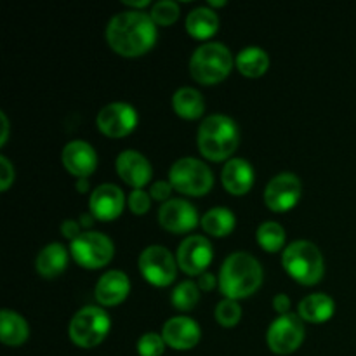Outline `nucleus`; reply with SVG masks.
Wrapping results in <instances>:
<instances>
[{"label": "nucleus", "instance_id": "f257e3e1", "mask_svg": "<svg viewBox=\"0 0 356 356\" xmlns=\"http://www.w3.org/2000/svg\"><path fill=\"white\" fill-rule=\"evenodd\" d=\"M106 40L117 54L138 58L155 45L156 24L143 10H122L108 23Z\"/></svg>", "mask_w": 356, "mask_h": 356}, {"label": "nucleus", "instance_id": "f03ea898", "mask_svg": "<svg viewBox=\"0 0 356 356\" xmlns=\"http://www.w3.org/2000/svg\"><path fill=\"white\" fill-rule=\"evenodd\" d=\"M263 284V268L249 252H233L219 271V289L228 299L249 298Z\"/></svg>", "mask_w": 356, "mask_h": 356}, {"label": "nucleus", "instance_id": "7ed1b4c3", "mask_svg": "<svg viewBox=\"0 0 356 356\" xmlns=\"http://www.w3.org/2000/svg\"><path fill=\"white\" fill-rule=\"evenodd\" d=\"M238 125L228 115H209L198 127V149L212 162L229 159L238 148Z\"/></svg>", "mask_w": 356, "mask_h": 356}, {"label": "nucleus", "instance_id": "20e7f679", "mask_svg": "<svg viewBox=\"0 0 356 356\" xmlns=\"http://www.w3.org/2000/svg\"><path fill=\"white\" fill-rule=\"evenodd\" d=\"M282 264L289 277L301 285L318 284L325 273V263L318 247L308 240H296L282 256Z\"/></svg>", "mask_w": 356, "mask_h": 356}, {"label": "nucleus", "instance_id": "39448f33", "mask_svg": "<svg viewBox=\"0 0 356 356\" xmlns=\"http://www.w3.org/2000/svg\"><path fill=\"white\" fill-rule=\"evenodd\" d=\"M233 54L225 44L207 42L195 49L190 59V73L198 83L216 86L233 70Z\"/></svg>", "mask_w": 356, "mask_h": 356}, {"label": "nucleus", "instance_id": "423d86ee", "mask_svg": "<svg viewBox=\"0 0 356 356\" xmlns=\"http://www.w3.org/2000/svg\"><path fill=\"white\" fill-rule=\"evenodd\" d=\"M169 181L174 190L179 193L190 195V197H204L214 184V176L202 160L184 156L172 163Z\"/></svg>", "mask_w": 356, "mask_h": 356}, {"label": "nucleus", "instance_id": "0eeeda50", "mask_svg": "<svg viewBox=\"0 0 356 356\" xmlns=\"http://www.w3.org/2000/svg\"><path fill=\"white\" fill-rule=\"evenodd\" d=\"M111 327V320L103 308L97 306H86L75 313L68 327L70 339L80 348L97 346L108 336Z\"/></svg>", "mask_w": 356, "mask_h": 356}, {"label": "nucleus", "instance_id": "6e6552de", "mask_svg": "<svg viewBox=\"0 0 356 356\" xmlns=\"http://www.w3.org/2000/svg\"><path fill=\"white\" fill-rule=\"evenodd\" d=\"M73 259L87 270L103 268L113 259L115 247L110 236L101 232H83L70 245Z\"/></svg>", "mask_w": 356, "mask_h": 356}, {"label": "nucleus", "instance_id": "1a4fd4ad", "mask_svg": "<svg viewBox=\"0 0 356 356\" xmlns=\"http://www.w3.org/2000/svg\"><path fill=\"white\" fill-rule=\"evenodd\" d=\"M139 271L148 284L167 287L176 280L177 259L162 245H149L139 256Z\"/></svg>", "mask_w": 356, "mask_h": 356}, {"label": "nucleus", "instance_id": "9d476101", "mask_svg": "<svg viewBox=\"0 0 356 356\" xmlns=\"http://www.w3.org/2000/svg\"><path fill=\"white\" fill-rule=\"evenodd\" d=\"M268 346L277 355H291L305 341V322L296 313H287L275 320L266 334Z\"/></svg>", "mask_w": 356, "mask_h": 356}, {"label": "nucleus", "instance_id": "9b49d317", "mask_svg": "<svg viewBox=\"0 0 356 356\" xmlns=\"http://www.w3.org/2000/svg\"><path fill=\"white\" fill-rule=\"evenodd\" d=\"M302 184L296 174L282 172L271 177L264 190V204L273 212H287L298 205Z\"/></svg>", "mask_w": 356, "mask_h": 356}, {"label": "nucleus", "instance_id": "f8f14e48", "mask_svg": "<svg viewBox=\"0 0 356 356\" xmlns=\"http://www.w3.org/2000/svg\"><path fill=\"white\" fill-rule=\"evenodd\" d=\"M214 257V250H212V243L209 238L202 235L186 236L183 242L179 243L176 252L177 266L190 277L195 275H204L209 264L212 263Z\"/></svg>", "mask_w": 356, "mask_h": 356}, {"label": "nucleus", "instance_id": "ddd939ff", "mask_svg": "<svg viewBox=\"0 0 356 356\" xmlns=\"http://www.w3.org/2000/svg\"><path fill=\"white\" fill-rule=\"evenodd\" d=\"M97 129L108 138H125L138 125V111L129 103H110L97 113Z\"/></svg>", "mask_w": 356, "mask_h": 356}, {"label": "nucleus", "instance_id": "4468645a", "mask_svg": "<svg viewBox=\"0 0 356 356\" xmlns=\"http://www.w3.org/2000/svg\"><path fill=\"white\" fill-rule=\"evenodd\" d=\"M159 222L167 232L188 233L198 225L197 207L183 198H170L160 207Z\"/></svg>", "mask_w": 356, "mask_h": 356}, {"label": "nucleus", "instance_id": "2eb2a0df", "mask_svg": "<svg viewBox=\"0 0 356 356\" xmlns=\"http://www.w3.org/2000/svg\"><path fill=\"white\" fill-rule=\"evenodd\" d=\"M200 325L188 316H172L162 327V337L165 344L177 351H186L195 348L200 341Z\"/></svg>", "mask_w": 356, "mask_h": 356}, {"label": "nucleus", "instance_id": "dca6fc26", "mask_svg": "<svg viewBox=\"0 0 356 356\" xmlns=\"http://www.w3.org/2000/svg\"><path fill=\"white\" fill-rule=\"evenodd\" d=\"M124 204V191L117 184L104 183L99 184L90 195L89 209L94 218L99 219V221H111V219H117L122 214Z\"/></svg>", "mask_w": 356, "mask_h": 356}, {"label": "nucleus", "instance_id": "f3484780", "mask_svg": "<svg viewBox=\"0 0 356 356\" xmlns=\"http://www.w3.org/2000/svg\"><path fill=\"white\" fill-rule=\"evenodd\" d=\"M117 172L129 186L141 190L152 179V163L143 153L136 149H125L117 156Z\"/></svg>", "mask_w": 356, "mask_h": 356}, {"label": "nucleus", "instance_id": "a211bd4d", "mask_svg": "<svg viewBox=\"0 0 356 356\" xmlns=\"http://www.w3.org/2000/svg\"><path fill=\"white\" fill-rule=\"evenodd\" d=\"M63 165L70 174L76 176L79 179H86L97 167L96 149L89 143L80 141V139L70 141L63 148Z\"/></svg>", "mask_w": 356, "mask_h": 356}, {"label": "nucleus", "instance_id": "6ab92c4d", "mask_svg": "<svg viewBox=\"0 0 356 356\" xmlns=\"http://www.w3.org/2000/svg\"><path fill=\"white\" fill-rule=\"evenodd\" d=\"M131 292L129 277L120 270H111L104 273L96 284V299L101 306H117Z\"/></svg>", "mask_w": 356, "mask_h": 356}, {"label": "nucleus", "instance_id": "aec40b11", "mask_svg": "<svg viewBox=\"0 0 356 356\" xmlns=\"http://www.w3.org/2000/svg\"><path fill=\"white\" fill-rule=\"evenodd\" d=\"M254 167L245 159H232L222 167L221 181L226 191L232 195L242 197L252 188L254 184Z\"/></svg>", "mask_w": 356, "mask_h": 356}, {"label": "nucleus", "instance_id": "412c9836", "mask_svg": "<svg viewBox=\"0 0 356 356\" xmlns=\"http://www.w3.org/2000/svg\"><path fill=\"white\" fill-rule=\"evenodd\" d=\"M336 313V302L327 294H309L299 302L298 315L302 322L308 323H325Z\"/></svg>", "mask_w": 356, "mask_h": 356}, {"label": "nucleus", "instance_id": "4be33fe9", "mask_svg": "<svg viewBox=\"0 0 356 356\" xmlns=\"http://www.w3.org/2000/svg\"><path fill=\"white\" fill-rule=\"evenodd\" d=\"M68 264V250L61 243H49L38 252L35 266L40 277L54 278L66 270Z\"/></svg>", "mask_w": 356, "mask_h": 356}, {"label": "nucleus", "instance_id": "5701e85b", "mask_svg": "<svg viewBox=\"0 0 356 356\" xmlns=\"http://www.w3.org/2000/svg\"><path fill=\"white\" fill-rule=\"evenodd\" d=\"M30 336V327L26 320L10 309L0 313V341L7 346H21Z\"/></svg>", "mask_w": 356, "mask_h": 356}, {"label": "nucleus", "instance_id": "b1692460", "mask_svg": "<svg viewBox=\"0 0 356 356\" xmlns=\"http://www.w3.org/2000/svg\"><path fill=\"white\" fill-rule=\"evenodd\" d=\"M172 106L179 117L186 118V120H195L204 115L205 101L204 96L193 87H181L174 92Z\"/></svg>", "mask_w": 356, "mask_h": 356}, {"label": "nucleus", "instance_id": "393cba45", "mask_svg": "<svg viewBox=\"0 0 356 356\" xmlns=\"http://www.w3.org/2000/svg\"><path fill=\"white\" fill-rule=\"evenodd\" d=\"M219 28V17L211 7H197L186 17V30L195 38H209L216 35Z\"/></svg>", "mask_w": 356, "mask_h": 356}, {"label": "nucleus", "instance_id": "a878e982", "mask_svg": "<svg viewBox=\"0 0 356 356\" xmlns=\"http://www.w3.org/2000/svg\"><path fill=\"white\" fill-rule=\"evenodd\" d=\"M236 68L242 75L256 79L270 68V56L261 47H245L236 56Z\"/></svg>", "mask_w": 356, "mask_h": 356}, {"label": "nucleus", "instance_id": "bb28decb", "mask_svg": "<svg viewBox=\"0 0 356 356\" xmlns=\"http://www.w3.org/2000/svg\"><path fill=\"white\" fill-rule=\"evenodd\" d=\"M202 228L211 236L221 238V236L229 235L235 229L236 219L229 209L226 207H212L202 218Z\"/></svg>", "mask_w": 356, "mask_h": 356}, {"label": "nucleus", "instance_id": "cd10ccee", "mask_svg": "<svg viewBox=\"0 0 356 356\" xmlns=\"http://www.w3.org/2000/svg\"><path fill=\"white\" fill-rule=\"evenodd\" d=\"M257 243L263 247L266 252H278L285 245V229L277 221H264L257 228Z\"/></svg>", "mask_w": 356, "mask_h": 356}, {"label": "nucleus", "instance_id": "c85d7f7f", "mask_svg": "<svg viewBox=\"0 0 356 356\" xmlns=\"http://www.w3.org/2000/svg\"><path fill=\"white\" fill-rule=\"evenodd\" d=\"M170 301H172L174 308L179 309V312H191L198 305V301H200V289H198V284H195L191 280L181 282L172 291Z\"/></svg>", "mask_w": 356, "mask_h": 356}, {"label": "nucleus", "instance_id": "c756f323", "mask_svg": "<svg viewBox=\"0 0 356 356\" xmlns=\"http://www.w3.org/2000/svg\"><path fill=\"white\" fill-rule=\"evenodd\" d=\"M242 318V308L235 299H222L216 306V320L222 327H235Z\"/></svg>", "mask_w": 356, "mask_h": 356}, {"label": "nucleus", "instance_id": "7c9ffc66", "mask_svg": "<svg viewBox=\"0 0 356 356\" xmlns=\"http://www.w3.org/2000/svg\"><path fill=\"white\" fill-rule=\"evenodd\" d=\"M149 16H152L155 24L167 26V24H172L179 17V6L172 0H160V2L153 3Z\"/></svg>", "mask_w": 356, "mask_h": 356}, {"label": "nucleus", "instance_id": "2f4dec72", "mask_svg": "<svg viewBox=\"0 0 356 356\" xmlns=\"http://www.w3.org/2000/svg\"><path fill=\"white\" fill-rule=\"evenodd\" d=\"M165 350V341L160 334L146 332L138 341L139 356H162Z\"/></svg>", "mask_w": 356, "mask_h": 356}, {"label": "nucleus", "instance_id": "473e14b6", "mask_svg": "<svg viewBox=\"0 0 356 356\" xmlns=\"http://www.w3.org/2000/svg\"><path fill=\"white\" fill-rule=\"evenodd\" d=\"M129 209H131L134 214L143 216L149 211V205H152V195L146 193L145 190H134L129 195Z\"/></svg>", "mask_w": 356, "mask_h": 356}, {"label": "nucleus", "instance_id": "72a5a7b5", "mask_svg": "<svg viewBox=\"0 0 356 356\" xmlns=\"http://www.w3.org/2000/svg\"><path fill=\"white\" fill-rule=\"evenodd\" d=\"M172 190L174 188L172 184H170V181H156V183H153L152 188H149V195H152V198H155V200L165 204L167 200H170Z\"/></svg>", "mask_w": 356, "mask_h": 356}, {"label": "nucleus", "instance_id": "f704fd0d", "mask_svg": "<svg viewBox=\"0 0 356 356\" xmlns=\"http://www.w3.org/2000/svg\"><path fill=\"white\" fill-rule=\"evenodd\" d=\"M14 183V167L6 156H0V190H9L10 184Z\"/></svg>", "mask_w": 356, "mask_h": 356}, {"label": "nucleus", "instance_id": "c9c22d12", "mask_svg": "<svg viewBox=\"0 0 356 356\" xmlns=\"http://www.w3.org/2000/svg\"><path fill=\"white\" fill-rule=\"evenodd\" d=\"M61 233L65 238L68 240H75L76 236H80L82 233H80V222L75 221V219H66V221H63L61 225Z\"/></svg>", "mask_w": 356, "mask_h": 356}, {"label": "nucleus", "instance_id": "e433bc0d", "mask_svg": "<svg viewBox=\"0 0 356 356\" xmlns=\"http://www.w3.org/2000/svg\"><path fill=\"white\" fill-rule=\"evenodd\" d=\"M273 308L275 312L278 313V315H287V313H291L289 309H291V299H289L287 294H277L273 298Z\"/></svg>", "mask_w": 356, "mask_h": 356}, {"label": "nucleus", "instance_id": "4c0bfd02", "mask_svg": "<svg viewBox=\"0 0 356 356\" xmlns=\"http://www.w3.org/2000/svg\"><path fill=\"white\" fill-rule=\"evenodd\" d=\"M216 287V277L212 273H204L198 278V289L204 292L212 291Z\"/></svg>", "mask_w": 356, "mask_h": 356}, {"label": "nucleus", "instance_id": "58836bf2", "mask_svg": "<svg viewBox=\"0 0 356 356\" xmlns=\"http://www.w3.org/2000/svg\"><path fill=\"white\" fill-rule=\"evenodd\" d=\"M0 120H2V136H0V146H3L9 138V120H7V115L3 111H0Z\"/></svg>", "mask_w": 356, "mask_h": 356}, {"label": "nucleus", "instance_id": "ea45409f", "mask_svg": "<svg viewBox=\"0 0 356 356\" xmlns=\"http://www.w3.org/2000/svg\"><path fill=\"white\" fill-rule=\"evenodd\" d=\"M94 221H96V218H94L92 212H86V214L80 216V226H86V228H90V226L94 225Z\"/></svg>", "mask_w": 356, "mask_h": 356}, {"label": "nucleus", "instance_id": "a19ab883", "mask_svg": "<svg viewBox=\"0 0 356 356\" xmlns=\"http://www.w3.org/2000/svg\"><path fill=\"white\" fill-rule=\"evenodd\" d=\"M124 3L131 7H138V9H143V7L149 6V0H141V2H132V0H124Z\"/></svg>", "mask_w": 356, "mask_h": 356}, {"label": "nucleus", "instance_id": "79ce46f5", "mask_svg": "<svg viewBox=\"0 0 356 356\" xmlns=\"http://www.w3.org/2000/svg\"><path fill=\"white\" fill-rule=\"evenodd\" d=\"M76 190H79L80 193H86V191L89 190V181H87V179L76 181Z\"/></svg>", "mask_w": 356, "mask_h": 356}, {"label": "nucleus", "instance_id": "37998d69", "mask_svg": "<svg viewBox=\"0 0 356 356\" xmlns=\"http://www.w3.org/2000/svg\"><path fill=\"white\" fill-rule=\"evenodd\" d=\"M226 6V2H221V0H209V7H222Z\"/></svg>", "mask_w": 356, "mask_h": 356}]
</instances>
